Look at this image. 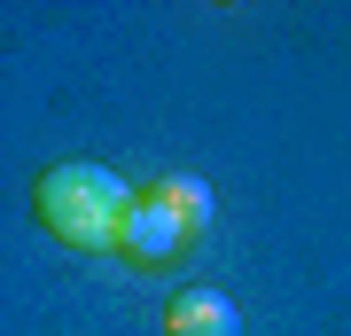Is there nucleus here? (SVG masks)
Masks as SVG:
<instances>
[{"mask_svg":"<svg viewBox=\"0 0 351 336\" xmlns=\"http://www.w3.org/2000/svg\"><path fill=\"white\" fill-rule=\"evenodd\" d=\"M32 212L71 250H117L125 212H133V188H125V172H110V164L71 157V164H47V172L32 180Z\"/></svg>","mask_w":351,"mask_h":336,"instance_id":"obj_1","label":"nucleus"},{"mask_svg":"<svg viewBox=\"0 0 351 336\" xmlns=\"http://www.w3.org/2000/svg\"><path fill=\"white\" fill-rule=\"evenodd\" d=\"M164 336H242V313L226 289H180L164 298Z\"/></svg>","mask_w":351,"mask_h":336,"instance_id":"obj_3","label":"nucleus"},{"mask_svg":"<svg viewBox=\"0 0 351 336\" xmlns=\"http://www.w3.org/2000/svg\"><path fill=\"white\" fill-rule=\"evenodd\" d=\"M149 196H156L180 227H188L195 243L211 235V212H219V203H211V180H203V172H156V180H149Z\"/></svg>","mask_w":351,"mask_h":336,"instance_id":"obj_4","label":"nucleus"},{"mask_svg":"<svg viewBox=\"0 0 351 336\" xmlns=\"http://www.w3.org/2000/svg\"><path fill=\"white\" fill-rule=\"evenodd\" d=\"M188 250H195V235L164 212L149 188H133V212H125V235H117V258L141 266V274H164V266H180Z\"/></svg>","mask_w":351,"mask_h":336,"instance_id":"obj_2","label":"nucleus"}]
</instances>
